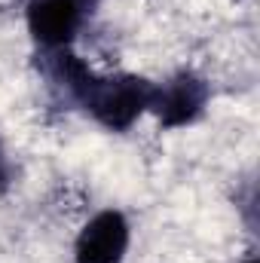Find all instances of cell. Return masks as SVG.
Instances as JSON below:
<instances>
[{
    "label": "cell",
    "mask_w": 260,
    "mask_h": 263,
    "mask_svg": "<svg viewBox=\"0 0 260 263\" xmlns=\"http://www.w3.org/2000/svg\"><path fill=\"white\" fill-rule=\"evenodd\" d=\"M242 263H257V257H248V260H242Z\"/></svg>",
    "instance_id": "cell-6"
},
{
    "label": "cell",
    "mask_w": 260,
    "mask_h": 263,
    "mask_svg": "<svg viewBox=\"0 0 260 263\" xmlns=\"http://www.w3.org/2000/svg\"><path fill=\"white\" fill-rule=\"evenodd\" d=\"M153 83L138 73H114L98 77L92 73L77 98V104L104 129L126 132L138 123L141 114L150 110Z\"/></svg>",
    "instance_id": "cell-1"
},
{
    "label": "cell",
    "mask_w": 260,
    "mask_h": 263,
    "mask_svg": "<svg viewBox=\"0 0 260 263\" xmlns=\"http://www.w3.org/2000/svg\"><path fill=\"white\" fill-rule=\"evenodd\" d=\"M208 104V83L193 73V70H181L175 77H169L165 83H153V98H150V110L159 120L162 129H184L193 126L202 117Z\"/></svg>",
    "instance_id": "cell-2"
},
{
    "label": "cell",
    "mask_w": 260,
    "mask_h": 263,
    "mask_svg": "<svg viewBox=\"0 0 260 263\" xmlns=\"http://www.w3.org/2000/svg\"><path fill=\"white\" fill-rule=\"evenodd\" d=\"M86 9V0H28V31L43 52L67 49L83 25Z\"/></svg>",
    "instance_id": "cell-3"
},
{
    "label": "cell",
    "mask_w": 260,
    "mask_h": 263,
    "mask_svg": "<svg viewBox=\"0 0 260 263\" xmlns=\"http://www.w3.org/2000/svg\"><path fill=\"white\" fill-rule=\"evenodd\" d=\"M6 178H9V172H6V162H3V156H0V190L6 187Z\"/></svg>",
    "instance_id": "cell-5"
},
{
    "label": "cell",
    "mask_w": 260,
    "mask_h": 263,
    "mask_svg": "<svg viewBox=\"0 0 260 263\" xmlns=\"http://www.w3.org/2000/svg\"><path fill=\"white\" fill-rule=\"evenodd\" d=\"M129 220L123 211H101L95 214L73 245V263H123L129 251Z\"/></svg>",
    "instance_id": "cell-4"
},
{
    "label": "cell",
    "mask_w": 260,
    "mask_h": 263,
    "mask_svg": "<svg viewBox=\"0 0 260 263\" xmlns=\"http://www.w3.org/2000/svg\"><path fill=\"white\" fill-rule=\"evenodd\" d=\"M86 3H89V6H92V3H95V0H86Z\"/></svg>",
    "instance_id": "cell-7"
}]
</instances>
